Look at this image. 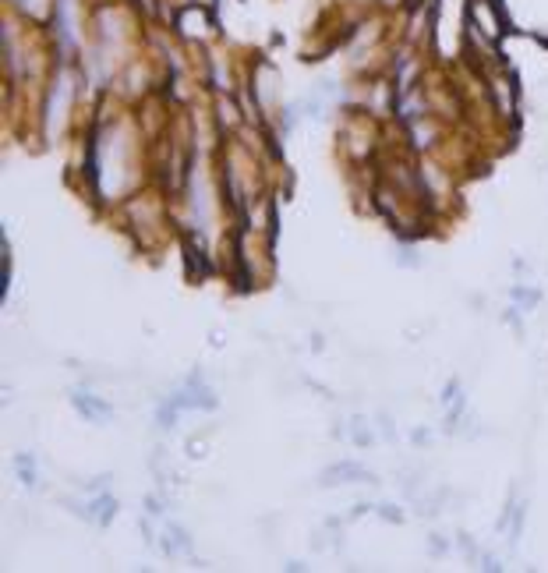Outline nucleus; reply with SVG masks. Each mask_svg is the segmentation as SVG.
Instances as JSON below:
<instances>
[{
    "mask_svg": "<svg viewBox=\"0 0 548 573\" xmlns=\"http://www.w3.org/2000/svg\"><path fill=\"white\" fill-rule=\"evenodd\" d=\"M467 25L478 28L489 43H499L506 35V14L499 0H467Z\"/></svg>",
    "mask_w": 548,
    "mask_h": 573,
    "instance_id": "f257e3e1",
    "label": "nucleus"
},
{
    "mask_svg": "<svg viewBox=\"0 0 548 573\" xmlns=\"http://www.w3.org/2000/svg\"><path fill=\"white\" fill-rule=\"evenodd\" d=\"M177 25H181V32H184V35H206V32H209V18H206V11H199V7L181 11Z\"/></svg>",
    "mask_w": 548,
    "mask_h": 573,
    "instance_id": "f03ea898",
    "label": "nucleus"
},
{
    "mask_svg": "<svg viewBox=\"0 0 548 573\" xmlns=\"http://www.w3.org/2000/svg\"><path fill=\"white\" fill-rule=\"evenodd\" d=\"M340 478H343V482H354V478L372 482V475H368V471H361L357 464H336V467H329V471L322 475V485H340Z\"/></svg>",
    "mask_w": 548,
    "mask_h": 573,
    "instance_id": "7ed1b4c3",
    "label": "nucleus"
},
{
    "mask_svg": "<svg viewBox=\"0 0 548 573\" xmlns=\"http://www.w3.org/2000/svg\"><path fill=\"white\" fill-rule=\"evenodd\" d=\"M74 407H78L85 418H99V421H103V418H110V407H106L103 400H89V396H82V393L74 396Z\"/></svg>",
    "mask_w": 548,
    "mask_h": 573,
    "instance_id": "20e7f679",
    "label": "nucleus"
},
{
    "mask_svg": "<svg viewBox=\"0 0 548 573\" xmlns=\"http://www.w3.org/2000/svg\"><path fill=\"white\" fill-rule=\"evenodd\" d=\"M167 553L170 556H181V553H188V535L181 531V528H167Z\"/></svg>",
    "mask_w": 548,
    "mask_h": 573,
    "instance_id": "39448f33",
    "label": "nucleus"
},
{
    "mask_svg": "<svg viewBox=\"0 0 548 573\" xmlns=\"http://www.w3.org/2000/svg\"><path fill=\"white\" fill-rule=\"evenodd\" d=\"M18 4H21L25 11H35V4H32V0H18Z\"/></svg>",
    "mask_w": 548,
    "mask_h": 573,
    "instance_id": "423d86ee",
    "label": "nucleus"
},
{
    "mask_svg": "<svg viewBox=\"0 0 548 573\" xmlns=\"http://www.w3.org/2000/svg\"><path fill=\"white\" fill-rule=\"evenodd\" d=\"M389 4H396V0H389Z\"/></svg>",
    "mask_w": 548,
    "mask_h": 573,
    "instance_id": "0eeeda50",
    "label": "nucleus"
}]
</instances>
